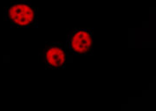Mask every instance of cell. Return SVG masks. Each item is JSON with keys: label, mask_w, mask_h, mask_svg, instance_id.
<instances>
[{"label": "cell", "mask_w": 156, "mask_h": 111, "mask_svg": "<svg viewBox=\"0 0 156 111\" xmlns=\"http://www.w3.org/2000/svg\"><path fill=\"white\" fill-rule=\"evenodd\" d=\"M5 18L12 26L31 27L37 21V11L30 2L15 1L6 7Z\"/></svg>", "instance_id": "cell-1"}, {"label": "cell", "mask_w": 156, "mask_h": 111, "mask_svg": "<svg viewBox=\"0 0 156 111\" xmlns=\"http://www.w3.org/2000/svg\"><path fill=\"white\" fill-rule=\"evenodd\" d=\"M68 49L76 56H87L93 50V32L90 29H75L67 37Z\"/></svg>", "instance_id": "cell-2"}, {"label": "cell", "mask_w": 156, "mask_h": 111, "mask_svg": "<svg viewBox=\"0 0 156 111\" xmlns=\"http://www.w3.org/2000/svg\"><path fill=\"white\" fill-rule=\"evenodd\" d=\"M44 63L47 69L59 70L64 68L67 61V53L63 45L58 43L47 44L41 50Z\"/></svg>", "instance_id": "cell-3"}]
</instances>
